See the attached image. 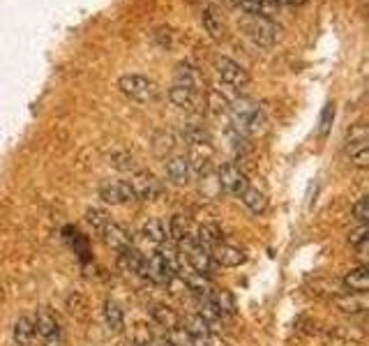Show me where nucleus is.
Here are the masks:
<instances>
[{"mask_svg":"<svg viewBox=\"0 0 369 346\" xmlns=\"http://www.w3.org/2000/svg\"><path fill=\"white\" fill-rule=\"evenodd\" d=\"M192 238L199 242V245L206 247V249H213L215 245H219V242H222V229H219V226L213 224V222L201 224L199 231H196V235H192Z\"/></svg>","mask_w":369,"mask_h":346,"instance_id":"obj_27","label":"nucleus"},{"mask_svg":"<svg viewBox=\"0 0 369 346\" xmlns=\"http://www.w3.org/2000/svg\"><path fill=\"white\" fill-rule=\"evenodd\" d=\"M353 217H356L360 224H367L369 222V196L358 199V203L353 206Z\"/></svg>","mask_w":369,"mask_h":346,"instance_id":"obj_38","label":"nucleus"},{"mask_svg":"<svg viewBox=\"0 0 369 346\" xmlns=\"http://www.w3.org/2000/svg\"><path fill=\"white\" fill-rule=\"evenodd\" d=\"M151 317L153 321L160 328L164 330H169V333H176V330H180V326H183V317L174 310V307H169V305H162V303H157L151 307Z\"/></svg>","mask_w":369,"mask_h":346,"instance_id":"obj_17","label":"nucleus"},{"mask_svg":"<svg viewBox=\"0 0 369 346\" xmlns=\"http://www.w3.org/2000/svg\"><path fill=\"white\" fill-rule=\"evenodd\" d=\"M153 342L155 340H153L151 328H148V324H144V321H139V324L134 326V333H132L130 344L132 346H151Z\"/></svg>","mask_w":369,"mask_h":346,"instance_id":"obj_35","label":"nucleus"},{"mask_svg":"<svg viewBox=\"0 0 369 346\" xmlns=\"http://www.w3.org/2000/svg\"><path fill=\"white\" fill-rule=\"evenodd\" d=\"M113 167L120 169V171L137 173V162H134V157H132L130 153H118V155H113Z\"/></svg>","mask_w":369,"mask_h":346,"instance_id":"obj_37","label":"nucleus"},{"mask_svg":"<svg viewBox=\"0 0 369 346\" xmlns=\"http://www.w3.org/2000/svg\"><path fill=\"white\" fill-rule=\"evenodd\" d=\"M178 277L176 272H171V268L167 263L162 261V256L155 254L148 258V270H146V279H151V282H155V284H162V286H169L171 282H174Z\"/></svg>","mask_w":369,"mask_h":346,"instance_id":"obj_18","label":"nucleus"},{"mask_svg":"<svg viewBox=\"0 0 369 346\" xmlns=\"http://www.w3.org/2000/svg\"><path fill=\"white\" fill-rule=\"evenodd\" d=\"M180 258L183 263H187L192 268V272H199V275H208L213 272V256H210V249H206L203 245H199L194 238H187L180 242Z\"/></svg>","mask_w":369,"mask_h":346,"instance_id":"obj_3","label":"nucleus"},{"mask_svg":"<svg viewBox=\"0 0 369 346\" xmlns=\"http://www.w3.org/2000/svg\"><path fill=\"white\" fill-rule=\"evenodd\" d=\"M210 256H213V263L222 265V268H238L247 261L245 251L240 247H233V245H226V242H219L213 249H210Z\"/></svg>","mask_w":369,"mask_h":346,"instance_id":"obj_13","label":"nucleus"},{"mask_svg":"<svg viewBox=\"0 0 369 346\" xmlns=\"http://www.w3.org/2000/svg\"><path fill=\"white\" fill-rule=\"evenodd\" d=\"M67 307L72 314H76V317H83V310H85V303H83V298L74 293V296H69L67 298Z\"/></svg>","mask_w":369,"mask_h":346,"instance_id":"obj_39","label":"nucleus"},{"mask_svg":"<svg viewBox=\"0 0 369 346\" xmlns=\"http://www.w3.org/2000/svg\"><path fill=\"white\" fill-rule=\"evenodd\" d=\"M240 199L254 215H261V212H265V208H268V199H265V194L261 190H256V187H247V190L240 194Z\"/></svg>","mask_w":369,"mask_h":346,"instance_id":"obj_29","label":"nucleus"},{"mask_svg":"<svg viewBox=\"0 0 369 346\" xmlns=\"http://www.w3.org/2000/svg\"><path fill=\"white\" fill-rule=\"evenodd\" d=\"M217 74L226 85H229V88H235V90L245 88V85L249 83L247 69L242 67L240 62H235L231 58H219L217 60Z\"/></svg>","mask_w":369,"mask_h":346,"instance_id":"obj_10","label":"nucleus"},{"mask_svg":"<svg viewBox=\"0 0 369 346\" xmlns=\"http://www.w3.org/2000/svg\"><path fill=\"white\" fill-rule=\"evenodd\" d=\"M151 346H176V342H171V340H160V342H153Z\"/></svg>","mask_w":369,"mask_h":346,"instance_id":"obj_41","label":"nucleus"},{"mask_svg":"<svg viewBox=\"0 0 369 346\" xmlns=\"http://www.w3.org/2000/svg\"><path fill=\"white\" fill-rule=\"evenodd\" d=\"M277 3L281 5V3H284V5H300V3H305V0H277Z\"/></svg>","mask_w":369,"mask_h":346,"instance_id":"obj_42","label":"nucleus"},{"mask_svg":"<svg viewBox=\"0 0 369 346\" xmlns=\"http://www.w3.org/2000/svg\"><path fill=\"white\" fill-rule=\"evenodd\" d=\"M347 155L353 167L367 169L369 167V146H367V127L358 123L347 134Z\"/></svg>","mask_w":369,"mask_h":346,"instance_id":"obj_4","label":"nucleus"},{"mask_svg":"<svg viewBox=\"0 0 369 346\" xmlns=\"http://www.w3.org/2000/svg\"><path fill=\"white\" fill-rule=\"evenodd\" d=\"M99 235L104 238L106 247H111V249H116V251H123V249L132 247V235L125 231L120 224H116V222H109V224L104 226V231H102Z\"/></svg>","mask_w":369,"mask_h":346,"instance_id":"obj_21","label":"nucleus"},{"mask_svg":"<svg viewBox=\"0 0 369 346\" xmlns=\"http://www.w3.org/2000/svg\"><path fill=\"white\" fill-rule=\"evenodd\" d=\"M349 245L356 249L360 256L367 254V247H369V226L367 224H360L358 229H353L349 233Z\"/></svg>","mask_w":369,"mask_h":346,"instance_id":"obj_32","label":"nucleus"},{"mask_svg":"<svg viewBox=\"0 0 369 346\" xmlns=\"http://www.w3.org/2000/svg\"><path fill=\"white\" fill-rule=\"evenodd\" d=\"M235 7L245 14H249L252 19H270L272 21L279 14L277 0H238Z\"/></svg>","mask_w":369,"mask_h":346,"instance_id":"obj_12","label":"nucleus"},{"mask_svg":"<svg viewBox=\"0 0 369 346\" xmlns=\"http://www.w3.org/2000/svg\"><path fill=\"white\" fill-rule=\"evenodd\" d=\"M335 310L342 314H365L369 310V298L367 293H356V291H347V293H337L330 298Z\"/></svg>","mask_w":369,"mask_h":346,"instance_id":"obj_11","label":"nucleus"},{"mask_svg":"<svg viewBox=\"0 0 369 346\" xmlns=\"http://www.w3.org/2000/svg\"><path fill=\"white\" fill-rule=\"evenodd\" d=\"M183 324H185L187 337H206V335L213 333V328H210L206 324V319L199 317V314H192V317H187Z\"/></svg>","mask_w":369,"mask_h":346,"instance_id":"obj_31","label":"nucleus"},{"mask_svg":"<svg viewBox=\"0 0 369 346\" xmlns=\"http://www.w3.org/2000/svg\"><path fill=\"white\" fill-rule=\"evenodd\" d=\"M127 183L132 187V192H134V199H141V201L157 199V196L164 192L162 183L153 176L151 171H137V173H132V178L127 180Z\"/></svg>","mask_w":369,"mask_h":346,"instance_id":"obj_7","label":"nucleus"},{"mask_svg":"<svg viewBox=\"0 0 369 346\" xmlns=\"http://www.w3.org/2000/svg\"><path fill=\"white\" fill-rule=\"evenodd\" d=\"M35 324L30 317H21L14 324V344L17 346H35Z\"/></svg>","mask_w":369,"mask_h":346,"instance_id":"obj_25","label":"nucleus"},{"mask_svg":"<svg viewBox=\"0 0 369 346\" xmlns=\"http://www.w3.org/2000/svg\"><path fill=\"white\" fill-rule=\"evenodd\" d=\"M201 300H208L219 314H222L224 319L235 317V298L231 296V291L213 286V291L208 293V298H201Z\"/></svg>","mask_w":369,"mask_h":346,"instance_id":"obj_19","label":"nucleus"},{"mask_svg":"<svg viewBox=\"0 0 369 346\" xmlns=\"http://www.w3.org/2000/svg\"><path fill=\"white\" fill-rule=\"evenodd\" d=\"M141 235H144L146 240L155 242L157 247L162 245V242L169 240V233H167V224L162 222V219H148V222L141 226Z\"/></svg>","mask_w":369,"mask_h":346,"instance_id":"obj_28","label":"nucleus"},{"mask_svg":"<svg viewBox=\"0 0 369 346\" xmlns=\"http://www.w3.org/2000/svg\"><path fill=\"white\" fill-rule=\"evenodd\" d=\"M35 335L44 342V346H58L60 344V324L49 307L37 310L35 317Z\"/></svg>","mask_w":369,"mask_h":346,"instance_id":"obj_6","label":"nucleus"},{"mask_svg":"<svg viewBox=\"0 0 369 346\" xmlns=\"http://www.w3.org/2000/svg\"><path fill=\"white\" fill-rule=\"evenodd\" d=\"M201 26L203 30L213 37V39H222L226 35V19H224V14L217 10V7L213 5H208V7H203V12H201Z\"/></svg>","mask_w":369,"mask_h":346,"instance_id":"obj_16","label":"nucleus"},{"mask_svg":"<svg viewBox=\"0 0 369 346\" xmlns=\"http://www.w3.org/2000/svg\"><path fill=\"white\" fill-rule=\"evenodd\" d=\"M176 146H178V139H176L174 132H167V130L155 132V137H153V153L160 157V160H169V157L174 155Z\"/></svg>","mask_w":369,"mask_h":346,"instance_id":"obj_24","label":"nucleus"},{"mask_svg":"<svg viewBox=\"0 0 369 346\" xmlns=\"http://www.w3.org/2000/svg\"><path fill=\"white\" fill-rule=\"evenodd\" d=\"M187 340H190L194 346H231L222 335H217V333H210L206 337H187Z\"/></svg>","mask_w":369,"mask_h":346,"instance_id":"obj_36","label":"nucleus"},{"mask_svg":"<svg viewBox=\"0 0 369 346\" xmlns=\"http://www.w3.org/2000/svg\"><path fill=\"white\" fill-rule=\"evenodd\" d=\"M3 298H5V293H3V286H0V303H3Z\"/></svg>","mask_w":369,"mask_h":346,"instance_id":"obj_43","label":"nucleus"},{"mask_svg":"<svg viewBox=\"0 0 369 346\" xmlns=\"http://www.w3.org/2000/svg\"><path fill=\"white\" fill-rule=\"evenodd\" d=\"M222 3H233V0H222Z\"/></svg>","mask_w":369,"mask_h":346,"instance_id":"obj_44","label":"nucleus"},{"mask_svg":"<svg viewBox=\"0 0 369 346\" xmlns=\"http://www.w3.org/2000/svg\"><path fill=\"white\" fill-rule=\"evenodd\" d=\"M85 222L92 226V231L102 233V231H104V226L111 222V219H109V215L102 208H88V210H85Z\"/></svg>","mask_w":369,"mask_h":346,"instance_id":"obj_34","label":"nucleus"},{"mask_svg":"<svg viewBox=\"0 0 369 346\" xmlns=\"http://www.w3.org/2000/svg\"><path fill=\"white\" fill-rule=\"evenodd\" d=\"M233 113V125L240 134H247V137H254V134H261L265 132V125H268V118H265L263 109L254 104L249 99H238L231 109Z\"/></svg>","mask_w":369,"mask_h":346,"instance_id":"obj_1","label":"nucleus"},{"mask_svg":"<svg viewBox=\"0 0 369 346\" xmlns=\"http://www.w3.org/2000/svg\"><path fill=\"white\" fill-rule=\"evenodd\" d=\"M99 199L111 206H123V203L134 201V192L127 180H104L99 185Z\"/></svg>","mask_w":369,"mask_h":346,"instance_id":"obj_9","label":"nucleus"},{"mask_svg":"<svg viewBox=\"0 0 369 346\" xmlns=\"http://www.w3.org/2000/svg\"><path fill=\"white\" fill-rule=\"evenodd\" d=\"M164 167H167V176L174 180V183H178V185L190 183L192 167H190V160H187L185 155H171Z\"/></svg>","mask_w":369,"mask_h":346,"instance_id":"obj_20","label":"nucleus"},{"mask_svg":"<svg viewBox=\"0 0 369 346\" xmlns=\"http://www.w3.org/2000/svg\"><path fill=\"white\" fill-rule=\"evenodd\" d=\"M183 137L190 146H201V144H210V134L206 127L201 125H187L183 130Z\"/></svg>","mask_w":369,"mask_h":346,"instance_id":"obj_33","label":"nucleus"},{"mask_svg":"<svg viewBox=\"0 0 369 346\" xmlns=\"http://www.w3.org/2000/svg\"><path fill=\"white\" fill-rule=\"evenodd\" d=\"M245 30H247L249 39H252L256 46H272L279 39V33H281V28L277 26V23H272L270 19L249 21L245 26Z\"/></svg>","mask_w":369,"mask_h":346,"instance_id":"obj_8","label":"nucleus"},{"mask_svg":"<svg viewBox=\"0 0 369 346\" xmlns=\"http://www.w3.org/2000/svg\"><path fill=\"white\" fill-rule=\"evenodd\" d=\"M104 321L109 330H113V333H123L125 328V314L120 310V305L113 303V300H106L104 303Z\"/></svg>","mask_w":369,"mask_h":346,"instance_id":"obj_30","label":"nucleus"},{"mask_svg":"<svg viewBox=\"0 0 369 346\" xmlns=\"http://www.w3.org/2000/svg\"><path fill=\"white\" fill-rule=\"evenodd\" d=\"M167 233H169V238L174 240V242H183L187 238H192V226H190V219L183 217V215H174L169 219V224H167Z\"/></svg>","mask_w":369,"mask_h":346,"instance_id":"obj_26","label":"nucleus"},{"mask_svg":"<svg viewBox=\"0 0 369 346\" xmlns=\"http://www.w3.org/2000/svg\"><path fill=\"white\" fill-rule=\"evenodd\" d=\"M342 284L347 291H356V293H367L369 289V268L367 265H358V268H351L344 275Z\"/></svg>","mask_w":369,"mask_h":346,"instance_id":"obj_23","label":"nucleus"},{"mask_svg":"<svg viewBox=\"0 0 369 346\" xmlns=\"http://www.w3.org/2000/svg\"><path fill=\"white\" fill-rule=\"evenodd\" d=\"M169 99L174 102L178 109H183V111H196V106H199V102H201V92L174 83V88L169 90Z\"/></svg>","mask_w":369,"mask_h":346,"instance_id":"obj_22","label":"nucleus"},{"mask_svg":"<svg viewBox=\"0 0 369 346\" xmlns=\"http://www.w3.org/2000/svg\"><path fill=\"white\" fill-rule=\"evenodd\" d=\"M217 185L222 187L224 192H229L233 196H240L242 192L249 187V180H247V173L242 171L238 164H222L217 171Z\"/></svg>","mask_w":369,"mask_h":346,"instance_id":"obj_5","label":"nucleus"},{"mask_svg":"<svg viewBox=\"0 0 369 346\" xmlns=\"http://www.w3.org/2000/svg\"><path fill=\"white\" fill-rule=\"evenodd\" d=\"M203 83H206V78H203L201 69L192 65V62H180V65L176 67V85H183V88L201 92Z\"/></svg>","mask_w":369,"mask_h":346,"instance_id":"obj_15","label":"nucleus"},{"mask_svg":"<svg viewBox=\"0 0 369 346\" xmlns=\"http://www.w3.org/2000/svg\"><path fill=\"white\" fill-rule=\"evenodd\" d=\"M118 88L123 90V95H127L134 102H141V104L153 102V99H157V95H160L157 83L144 74H123L120 81H118Z\"/></svg>","mask_w":369,"mask_h":346,"instance_id":"obj_2","label":"nucleus"},{"mask_svg":"<svg viewBox=\"0 0 369 346\" xmlns=\"http://www.w3.org/2000/svg\"><path fill=\"white\" fill-rule=\"evenodd\" d=\"M118 265H120L125 272H134L139 277H146L148 258L141 254L137 247H127V249L118 251Z\"/></svg>","mask_w":369,"mask_h":346,"instance_id":"obj_14","label":"nucleus"},{"mask_svg":"<svg viewBox=\"0 0 369 346\" xmlns=\"http://www.w3.org/2000/svg\"><path fill=\"white\" fill-rule=\"evenodd\" d=\"M333 118H335V106L328 104L326 111H323V116H321V137L328 134V127H330V120H333Z\"/></svg>","mask_w":369,"mask_h":346,"instance_id":"obj_40","label":"nucleus"}]
</instances>
